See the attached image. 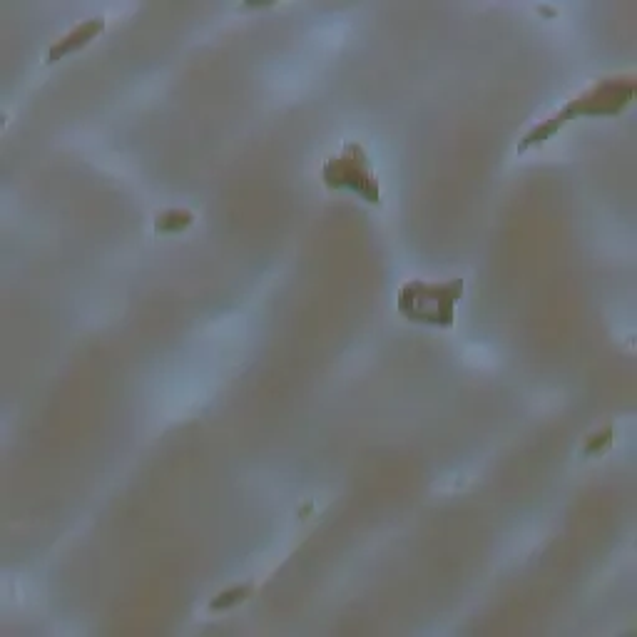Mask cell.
I'll return each instance as SVG.
<instances>
[{"label":"cell","mask_w":637,"mask_h":637,"mask_svg":"<svg viewBox=\"0 0 637 637\" xmlns=\"http://www.w3.org/2000/svg\"><path fill=\"white\" fill-rule=\"evenodd\" d=\"M610 443H613V428H605L603 433H595V436H590L588 438V443H585V448H583V453L585 456H593V453H603L605 448L610 446Z\"/></svg>","instance_id":"obj_7"},{"label":"cell","mask_w":637,"mask_h":637,"mask_svg":"<svg viewBox=\"0 0 637 637\" xmlns=\"http://www.w3.org/2000/svg\"><path fill=\"white\" fill-rule=\"evenodd\" d=\"M635 98V78L633 75H610L598 83L583 90V93L575 95L573 100H568L560 107L555 115H550L548 120H543L540 125H535L531 132L523 135V140L518 142V152H526L531 147L543 145L548 142L555 132L563 130L568 122L578 120V117H618Z\"/></svg>","instance_id":"obj_1"},{"label":"cell","mask_w":637,"mask_h":637,"mask_svg":"<svg viewBox=\"0 0 637 637\" xmlns=\"http://www.w3.org/2000/svg\"><path fill=\"white\" fill-rule=\"evenodd\" d=\"M463 279H448L443 284L424 282V279H409L399 289V307L401 317L409 319L411 324L438 326L448 329L456 321V304L463 297Z\"/></svg>","instance_id":"obj_2"},{"label":"cell","mask_w":637,"mask_h":637,"mask_svg":"<svg viewBox=\"0 0 637 637\" xmlns=\"http://www.w3.org/2000/svg\"><path fill=\"white\" fill-rule=\"evenodd\" d=\"M192 212L187 210H167L162 214H157L155 219V232L157 234H177V232H185L187 227L192 224Z\"/></svg>","instance_id":"obj_5"},{"label":"cell","mask_w":637,"mask_h":637,"mask_svg":"<svg viewBox=\"0 0 637 637\" xmlns=\"http://www.w3.org/2000/svg\"><path fill=\"white\" fill-rule=\"evenodd\" d=\"M105 30V18H90L85 20V23L75 25L70 33H65L63 38L55 40L53 45H50L48 50V58H45V63L53 65V63H60L63 58H68V55L78 53L80 48H85V45L90 43V40L98 38L100 33Z\"/></svg>","instance_id":"obj_4"},{"label":"cell","mask_w":637,"mask_h":637,"mask_svg":"<svg viewBox=\"0 0 637 637\" xmlns=\"http://www.w3.org/2000/svg\"><path fill=\"white\" fill-rule=\"evenodd\" d=\"M254 585H234V588L224 590V593H219L217 598L210 603V610L212 613H217V610H229V608H237L239 603H244V600L252 595Z\"/></svg>","instance_id":"obj_6"},{"label":"cell","mask_w":637,"mask_h":637,"mask_svg":"<svg viewBox=\"0 0 637 637\" xmlns=\"http://www.w3.org/2000/svg\"><path fill=\"white\" fill-rule=\"evenodd\" d=\"M321 180L329 190L354 192L369 205H381V187L369 155L359 142H344L339 155H331L321 167Z\"/></svg>","instance_id":"obj_3"}]
</instances>
